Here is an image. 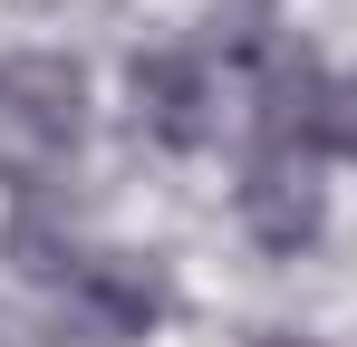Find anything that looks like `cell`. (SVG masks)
Segmentation results:
<instances>
[{
    "label": "cell",
    "instance_id": "5b68a950",
    "mask_svg": "<svg viewBox=\"0 0 357 347\" xmlns=\"http://www.w3.org/2000/svg\"><path fill=\"white\" fill-rule=\"evenodd\" d=\"M309 155H319V164H357V68H328V87H319V125H309Z\"/></svg>",
    "mask_w": 357,
    "mask_h": 347
},
{
    "label": "cell",
    "instance_id": "277c9868",
    "mask_svg": "<svg viewBox=\"0 0 357 347\" xmlns=\"http://www.w3.org/2000/svg\"><path fill=\"white\" fill-rule=\"evenodd\" d=\"M232 231L261 261H309L328 241V164L290 145H251L232 174Z\"/></svg>",
    "mask_w": 357,
    "mask_h": 347
},
{
    "label": "cell",
    "instance_id": "6da1fadb",
    "mask_svg": "<svg viewBox=\"0 0 357 347\" xmlns=\"http://www.w3.org/2000/svg\"><path fill=\"white\" fill-rule=\"evenodd\" d=\"M97 125V87L68 49H0V183L49 193Z\"/></svg>",
    "mask_w": 357,
    "mask_h": 347
},
{
    "label": "cell",
    "instance_id": "52a82bcc",
    "mask_svg": "<svg viewBox=\"0 0 357 347\" xmlns=\"http://www.w3.org/2000/svg\"><path fill=\"white\" fill-rule=\"evenodd\" d=\"M261 347H328V338H261Z\"/></svg>",
    "mask_w": 357,
    "mask_h": 347
},
{
    "label": "cell",
    "instance_id": "7a4b0ae2",
    "mask_svg": "<svg viewBox=\"0 0 357 347\" xmlns=\"http://www.w3.org/2000/svg\"><path fill=\"white\" fill-rule=\"evenodd\" d=\"M126 125L155 145V155H213L232 135V68L203 39H155V49H126L116 77Z\"/></svg>",
    "mask_w": 357,
    "mask_h": 347
},
{
    "label": "cell",
    "instance_id": "8992f818",
    "mask_svg": "<svg viewBox=\"0 0 357 347\" xmlns=\"http://www.w3.org/2000/svg\"><path fill=\"white\" fill-rule=\"evenodd\" d=\"M222 20H232V39H251V29H280V0H213Z\"/></svg>",
    "mask_w": 357,
    "mask_h": 347
},
{
    "label": "cell",
    "instance_id": "3957f363",
    "mask_svg": "<svg viewBox=\"0 0 357 347\" xmlns=\"http://www.w3.org/2000/svg\"><path fill=\"white\" fill-rule=\"evenodd\" d=\"M174 318V280H165V261L155 251H116V241H97L87 251V270L49 299V347H145L155 328Z\"/></svg>",
    "mask_w": 357,
    "mask_h": 347
}]
</instances>
